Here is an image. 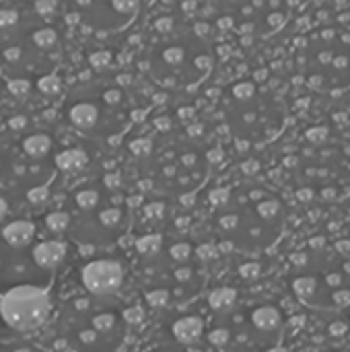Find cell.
Segmentation results:
<instances>
[{
  "instance_id": "1",
  "label": "cell",
  "mask_w": 350,
  "mask_h": 352,
  "mask_svg": "<svg viewBox=\"0 0 350 352\" xmlns=\"http://www.w3.org/2000/svg\"><path fill=\"white\" fill-rule=\"evenodd\" d=\"M285 167L293 173L295 196L301 202L334 206L350 198V140L332 130H305Z\"/></svg>"
},
{
  "instance_id": "2",
  "label": "cell",
  "mask_w": 350,
  "mask_h": 352,
  "mask_svg": "<svg viewBox=\"0 0 350 352\" xmlns=\"http://www.w3.org/2000/svg\"><path fill=\"white\" fill-rule=\"evenodd\" d=\"M289 291L307 309L338 314L350 307V245L309 239L289 260Z\"/></svg>"
},
{
  "instance_id": "3",
  "label": "cell",
  "mask_w": 350,
  "mask_h": 352,
  "mask_svg": "<svg viewBox=\"0 0 350 352\" xmlns=\"http://www.w3.org/2000/svg\"><path fill=\"white\" fill-rule=\"evenodd\" d=\"M297 78L316 95L338 99L350 93V31L322 25L297 41Z\"/></svg>"
},
{
  "instance_id": "4",
  "label": "cell",
  "mask_w": 350,
  "mask_h": 352,
  "mask_svg": "<svg viewBox=\"0 0 350 352\" xmlns=\"http://www.w3.org/2000/svg\"><path fill=\"white\" fill-rule=\"evenodd\" d=\"M52 309L47 291L31 285L14 287L0 299V316L2 320L21 332L33 330L41 326Z\"/></svg>"
},
{
  "instance_id": "5",
  "label": "cell",
  "mask_w": 350,
  "mask_h": 352,
  "mask_svg": "<svg viewBox=\"0 0 350 352\" xmlns=\"http://www.w3.org/2000/svg\"><path fill=\"white\" fill-rule=\"evenodd\" d=\"M124 270L113 260H95L83 268V283L93 295H109L122 287Z\"/></svg>"
},
{
  "instance_id": "6",
  "label": "cell",
  "mask_w": 350,
  "mask_h": 352,
  "mask_svg": "<svg viewBox=\"0 0 350 352\" xmlns=\"http://www.w3.org/2000/svg\"><path fill=\"white\" fill-rule=\"evenodd\" d=\"M202 8V14H229V16H252L260 0H196Z\"/></svg>"
},
{
  "instance_id": "7",
  "label": "cell",
  "mask_w": 350,
  "mask_h": 352,
  "mask_svg": "<svg viewBox=\"0 0 350 352\" xmlns=\"http://www.w3.org/2000/svg\"><path fill=\"white\" fill-rule=\"evenodd\" d=\"M66 256V245L62 241H43L33 250V260L39 268L52 270L56 268Z\"/></svg>"
},
{
  "instance_id": "8",
  "label": "cell",
  "mask_w": 350,
  "mask_h": 352,
  "mask_svg": "<svg viewBox=\"0 0 350 352\" xmlns=\"http://www.w3.org/2000/svg\"><path fill=\"white\" fill-rule=\"evenodd\" d=\"M2 237L10 248H25L35 237V225L29 221H14L2 229Z\"/></svg>"
},
{
  "instance_id": "9",
  "label": "cell",
  "mask_w": 350,
  "mask_h": 352,
  "mask_svg": "<svg viewBox=\"0 0 350 352\" xmlns=\"http://www.w3.org/2000/svg\"><path fill=\"white\" fill-rule=\"evenodd\" d=\"M68 120L78 130H93L99 122V109L89 101H80L68 109Z\"/></svg>"
},
{
  "instance_id": "10",
  "label": "cell",
  "mask_w": 350,
  "mask_h": 352,
  "mask_svg": "<svg viewBox=\"0 0 350 352\" xmlns=\"http://www.w3.org/2000/svg\"><path fill=\"white\" fill-rule=\"evenodd\" d=\"M56 167L64 173H78L89 165V155L83 148H66L56 155Z\"/></svg>"
},
{
  "instance_id": "11",
  "label": "cell",
  "mask_w": 350,
  "mask_h": 352,
  "mask_svg": "<svg viewBox=\"0 0 350 352\" xmlns=\"http://www.w3.org/2000/svg\"><path fill=\"white\" fill-rule=\"evenodd\" d=\"M173 334L182 344H194L202 334V322L200 318H182L173 326Z\"/></svg>"
},
{
  "instance_id": "12",
  "label": "cell",
  "mask_w": 350,
  "mask_h": 352,
  "mask_svg": "<svg viewBox=\"0 0 350 352\" xmlns=\"http://www.w3.org/2000/svg\"><path fill=\"white\" fill-rule=\"evenodd\" d=\"M23 151L31 159H43L52 151V138L47 134H31L23 140Z\"/></svg>"
},
{
  "instance_id": "13",
  "label": "cell",
  "mask_w": 350,
  "mask_h": 352,
  "mask_svg": "<svg viewBox=\"0 0 350 352\" xmlns=\"http://www.w3.org/2000/svg\"><path fill=\"white\" fill-rule=\"evenodd\" d=\"M235 301H237V293L233 289H217L208 297V303L215 311H227L235 305Z\"/></svg>"
},
{
  "instance_id": "14",
  "label": "cell",
  "mask_w": 350,
  "mask_h": 352,
  "mask_svg": "<svg viewBox=\"0 0 350 352\" xmlns=\"http://www.w3.org/2000/svg\"><path fill=\"white\" fill-rule=\"evenodd\" d=\"M31 41L35 43V47L39 50H50L58 43V31L52 29V27H41L37 31H33L31 35Z\"/></svg>"
},
{
  "instance_id": "15",
  "label": "cell",
  "mask_w": 350,
  "mask_h": 352,
  "mask_svg": "<svg viewBox=\"0 0 350 352\" xmlns=\"http://www.w3.org/2000/svg\"><path fill=\"white\" fill-rule=\"evenodd\" d=\"M37 91L47 97H54L62 91V78L58 74H43L37 80Z\"/></svg>"
},
{
  "instance_id": "16",
  "label": "cell",
  "mask_w": 350,
  "mask_h": 352,
  "mask_svg": "<svg viewBox=\"0 0 350 352\" xmlns=\"http://www.w3.org/2000/svg\"><path fill=\"white\" fill-rule=\"evenodd\" d=\"M161 235H144L136 241V250L142 254V256H155L159 250H161Z\"/></svg>"
},
{
  "instance_id": "17",
  "label": "cell",
  "mask_w": 350,
  "mask_h": 352,
  "mask_svg": "<svg viewBox=\"0 0 350 352\" xmlns=\"http://www.w3.org/2000/svg\"><path fill=\"white\" fill-rule=\"evenodd\" d=\"M336 25L344 27L350 31V0H332Z\"/></svg>"
},
{
  "instance_id": "18",
  "label": "cell",
  "mask_w": 350,
  "mask_h": 352,
  "mask_svg": "<svg viewBox=\"0 0 350 352\" xmlns=\"http://www.w3.org/2000/svg\"><path fill=\"white\" fill-rule=\"evenodd\" d=\"M68 225H70V217L66 212H52L45 217V227L52 233H62L68 229Z\"/></svg>"
},
{
  "instance_id": "19",
  "label": "cell",
  "mask_w": 350,
  "mask_h": 352,
  "mask_svg": "<svg viewBox=\"0 0 350 352\" xmlns=\"http://www.w3.org/2000/svg\"><path fill=\"white\" fill-rule=\"evenodd\" d=\"M111 52L109 50H95L91 56H89V64L93 66V70H105L111 66Z\"/></svg>"
},
{
  "instance_id": "20",
  "label": "cell",
  "mask_w": 350,
  "mask_h": 352,
  "mask_svg": "<svg viewBox=\"0 0 350 352\" xmlns=\"http://www.w3.org/2000/svg\"><path fill=\"white\" fill-rule=\"evenodd\" d=\"M76 204L83 210H93L99 204V192H95V190H80L76 194Z\"/></svg>"
},
{
  "instance_id": "21",
  "label": "cell",
  "mask_w": 350,
  "mask_h": 352,
  "mask_svg": "<svg viewBox=\"0 0 350 352\" xmlns=\"http://www.w3.org/2000/svg\"><path fill=\"white\" fill-rule=\"evenodd\" d=\"M60 2L76 4V6H80V8H85V10L95 12V10H99V8H111L113 2H118V0H60Z\"/></svg>"
},
{
  "instance_id": "22",
  "label": "cell",
  "mask_w": 350,
  "mask_h": 352,
  "mask_svg": "<svg viewBox=\"0 0 350 352\" xmlns=\"http://www.w3.org/2000/svg\"><path fill=\"white\" fill-rule=\"evenodd\" d=\"M6 89H8V93L12 95V97H27L29 95V91H31V82L27 80V78H12V80H8V85H6Z\"/></svg>"
},
{
  "instance_id": "23",
  "label": "cell",
  "mask_w": 350,
  "mask_h": 352,
  "mask_svg": "<svg viewBox=\"0 0 350 352\" xmlns=\"http://www.w3.org/2000/svg\"><path fill=\"white\" fill-rule=\"evenodd\" d=\"M163 60H165L169 66H179V64H184V60H186V52H184V47H179V45H171V47L163 50Z\"/></svg>"
},
{
  "instance_id": "24",
  "label": "cell",
  "mask_w": 350,
  "mask_h": 352,
  "mask_svg": "<svg viewBox=\"0 0 350 352\" xmlns=\"http://www.w3.org/2000/svg\"><path fill=\"white\" fill-rule=\"evenodd\" d=\"M130 153L134 157H146V155H151L153 153V140L151 138H144V136L132 140L130 142Z\"/></svg>"
},
{
  "instance_id": "25",
  "label": "cell",
  "mask_w": 350,
  "mask_h": 352,
  "mask_svg": "<svg viewBox=\"0 0 350 352\" xmlns=\"http://www.w3.org/2000/svg\"><path fill=\"white\" fill-rule=\"evenodd\" d=\"M122 221V210L120 208H105L99 212V223L103 227H116Z\"/></svg>"
},
{
  "instance_id": "26",
  "label": "cell",
  "mask_w": 350,
  "mask_h": 352,
  "mask_svg": "<svg viewBox=\"0 0 350 352\" xmlns=\"http://www.w3.org/2000/svg\"><path fill=\"white\" fill-rule=\"evenodd\" d=\"M93 328H95L97 332H101V334L111 332V330L116 328V318L109 316V314H101V316H97V318L93 320Z\"/></svg>"
},
{
  "instance_id": "27",
  "label": "cell",
  "mask_w": 350,
  "mask_h": 352,
  "mask_svg": "<svg viewBox=\"0 0 350 352\" xmlns=\"http://www.w3.org/2000/svg\"><path fill=\"white\" fill-rule=\"evenodd\" d=\"M146 301L153 305V307H165L169 303V293L165 289H155L151 293H146Z\"/></svg>"
},
{
  "instance_id": "28",
  "label": "cell",
  "mask_w": 350,
  "mask_h": 352,
  "mask_svg": "<svg viewBox=\"0 0 350 352\" xmlns=\"http://www.w3.org/2000/svg\"><path fill=\"white\" fill-rule=\"evenodd\" d=\"M210 204H215V206H227L229 204V200H231V190L229 188H217V190H212L210 192Z\"/></svg>"
},
{
  "instance_id": "29",
  "label": "cell",
  "mask_w": 350,
  "mask_h": 352,
  "mask_svg": "<svg viewBox=\"0 0 350 352\" xmlns=\"http://www.w3.org/2000/svg\"><path fill=\"white\" fill-rule=\"evenodd\" d=\"M169 256L175 262H184V260H188L192 256V248H190V243H175V245H171Z\"/></svg>"
},
{
  "instance_id": "30",
  "label": "cell",
  "mask_w": 350,
  "mask_h": 352,
  "mask_svg": "<svg viewBox=\"0 0 350 352\" xmlns=\"http://www.w3.org/2000/svg\"><path fill=\"white\" fill-rule=\"evenodd\" d=\"M47 198H50V190L45 186H37V188H33V190L27 192V200L31 204H43Z\"/></svg>"
},
{
  "instance_id": "31",
  "label": "cell",
  "mask_w": 350,
  "mask_h": 352,
  "mask_svg": "<svg viewBox=\"0 0 350 352\" xmlns=\"http://www.w3.org/2000/svg\"><path fill=\"white\" fill-rule=\"evenodd\" d=\"M19 23V12L12 8H0V27L10 29Z\"/></svg>"
},
{
  "instance_id": "32",
  "label": "cell",
  "mask_w": 350,
  "mask_h": 352,
  "mask_svg": "<svg viewBox=\"0 0 350 352\" xmlns=\"http://www.w3.org/2000/svg\"><path fill=\"white\" fill-rule=\"evenodd\" d=\"M208 338H210V344H215V346H227L231 342V332L225 328H219V330L210 332Z\"/></svg>"
},
{
  "instance_id": "33",
  "label": "cell",
  "mask_w": 350,
  "mask_h": 352,
  "mask_svg": "<svg viewBox=\"0 0 350 352\" xmlns=\"http://www.w3.org/2000/svg\"><path fill=\"white\" fill-rule=\"evenodd\" d=\"M144 214H146V219L157 221V219H161L165 214V204L163 202H151V204L144 206Z\"/></svg>"
},
{
  "instance_id": "34",
  "label": "cell",
  "mask_w": 350,
  "mask_h": 352,
  "mask_svg": "<svg viewBox=\"0 0 350 352\" xmlns=\"http://www.w3.org/2000/svg\"><path fill=\"white\" fill-rule=\"evenodd\" d=\"M56 10V2L54 0H37L35 2V12L41 16H47Z\"/></svg>"
},
{
  "instance_id": "35",
  "label": "cell",
  "mask_w": 350,
  "mask_h": 352,
  "mask_svg": "<svg viewBox=\"0 0 350 352\" xmlns=\"http://www.w3.org/2000/svg\"><path fill=\"white\" fill-rule=\"evenodd\" d=\"M173 27H175L173 16H159V19L155 21V29H157L159 33H169Z\"/></svg>"
},
{
  "instance_id": "36",
  "label": "cell",
  "mask_w": 350,
  "mask_h": 352,
  "mask_svg": "<svg viewBox=\"0 0 350 352\" xmlns=\"http://www.w3.org/2000/svg\"><path fill=\"white\" fill-rule=\"evenodd\" d=\"M212 56H208V54H200V56H196L194 58V66L198 68V70H202V72H208L210 68H212Z\"/></svg>"
},
{
  "instance_id": "37",
  "label": "cell",
  "mask_w": 350,
  "mask_h": 352,
  "mask_svg": "<svg viewBox=\"0 0 350 352\" xmlns=\"http://www.w3.org/2000/svg\"><path fill=\"white\" fill-rule=\"evenodd\" d=\"M101 99H103L105 105H118L122 101V93L118 89H107V91H103Z\"/></svg>"
},
{
  "instance_id": "38",
  "label": "cell",
  "mask_w": 350,
  "mask_h": 352,
  "mask_svg": "<svg viewBox=\"0 0 350 352\" xmlns=\"http://www.w3.org/2000/svg\"><path fill=\"white\" fill-rule=\"evenodd\" d=\"M124 318H126V322H130V324H138V322L144 320V311H142L140 307H132V309H126V311H124Z\"/></svg>"
},
{
  "instance_id": "39",
  "label": "cell",
  "mask_w": 350,
  "mask_h": 352,
  "mask_svg": "<svg viewBox=\"0 0 350 352\" xmlns=\"http://www.w3.org/2000/svg\"><path fill=\"white\" fill-rule=\"evenodd\" d=\"M217 254H219V250H217L215 245H210V243H202V245L198 248V256H200L202 260H212V258H217Z\"/></svg>"
},
{
  "instance_id": "40",
  "label": "cell",
  "mask_w": 350,
  "mask_h": 352,
  "mask_svg": "<svg viewBox=\"0 0 350 352\" xmlns=\"http://www.w3.org/2000/svg\"><path fill=\"white\" fill-rule=\"evenodd\" d=\"M8 128H10L12 132L25 130V128H27V118H25V116H12V118L8 120Z\"/></svg>"
},
{
  "instance_id": "41",
  "label": "cell",
  "mask_w": 350,
  "mask_h": 352,
  "mask_svg": "<svg viewBox=\"0 0 350 352\" xmlns=\"http://www.w3.org/2000/svg\"><path fill=\"white\" fill-rule=\"evenodd\" d=\"M103 184H105V188H109V190H118V188L122 186V177H120V173H105Z\"/></svg>"
},
{
  "instance_id": "42",
  "label": "cell",
  "mask_w": 350,
  "mask_h": 352,
  "mask_svg": "<svg viewBox=\"0 0 350 352\" xmlns=\"http://www.w3.org/2000/svg\"><path fill=\"white\" fill-rule=\"evenodd\" d=\"M217 27L223 29V31L233 29V27H235V19L229 16V14H221V16H217Z\"/></svg>"
},
{
  "instance_id": "43",
  "label": "cell",
  "mask_w": 350,
  "mask_h": 352,
  "mask_svg": "<svg viewBox=\"0 0 350 352\" xmlns=\"http://www.w3.org/2000/svg\"><path fill=\"white\" fill-rule=\"evenodd\" d=\"M2 56H4V60H6V62H17V60L21 58V47L10 45V47H6V50L2 52Z\"/></svg>"
},
{
  "instance_id": "44",
  "label": "cell",
  "mask_w": 350,
  "mask_h": 352,
  "mask_svg": "<svg viewBox=\"0 0 350 352\" xmlns=\"http://www.w3.org/2000/svg\"><path fill=\"white\" fill-rule=\"evenodd\" d=\"M153 124H155V128H157L159 132H167V130L171 128V120H169L167 116H159V118H155V120H153Z\"/></svg>"
},
{
  "instance_id": "45",
  "label": "cell",
  "mask_w": 350,
  "mask_h": 352,
  "mask_svg": "<svg viewBox=\"0 0 350 352\" xmlns=\"http://www.w3.org/2000/svg\"><path fill=\"white\" fill-rule=\"evenodd\" d=\"M64 21H66V25H78V23L83 21V14H80L78 10H72V12H68V14L64 16Z\"/></svg>"
},
{
  "instance_id": "46",
  "label": "cell",
  "mask_w": 350,
  "mask_h": 352,
  "mask_svg": "<svg viewBox=\"0 0 350 352\" xmlns=\"http://www.w3.org/2000/svg\"><path fill=\"white\" fill-rule=\"evenodd\" d=\"M182 165H186V167H194L196 163H198V155H194V153H186V155H182Z\"/></svg>"
},
{
  "instance_id": "47",
  "label": "cell",
  "mask_w": 350,
  "mask_h": 352,
  "mask_svg": "<svg viewBox=\"0 0 350 352\" xmlns=\"http://www.w3.org/2000/svg\"><path fill=\"white\" fill-rule=\"evenodd\" d=\"M206 159H208L210 163H219V161L223 159V151H221V148H212V151H208Z\"/></svg>"
},
{
  "instance_id": "48",
  "label": "cell",
  "mask_w": 350,
  "mask_h": 352,
  "mask_svg": "<svg viewBox=\"0 0 350 352\" xmlns=\"http://www.w3.org/2000/svg\"><path fill=\"white\" fill-rule=\"evenodd\" d=\"M194 31H196V35H208V31H210V25H206V23H196L194 25Z\"/></svg>"
},
{
  "instance_id": "49",
  "label": "cell",
  "mask_w": 350,
  "mask_h": 352,
  "mask_svg": "<svg viewBox=\"0 0 350 352\" xmlns=\"http://www.w3.org/2000/svg\"><path fill=\"white\" fill-rule=\"evenodd\" d=\"M256 272H258V264H250V266H243V268H241V274H243L245 278L256 276Z\"/></svg>"
},
{
  "instance_id": "50",
  "label": "cell",
  "mask_w": 350,
  "mask_h": 352,
  "mask_svg": "<svg viewBox=\"0 0 350 352\" xmlns=\"http://www.w3.org/2000/svg\"><path fill=\"white\" fill-rule=\"evenodd\" d=\"M192 113H194V107H179L177 109V116L184 120V118H192Z\"/></svg>"
},
{
  "instance_id": "51",
  "label": "cell",
  "mask_w": 350,
  "mask_h": 352,
  "mask_svg": "<svg viewBox=\"0 0 350 352\" xmlns=\"http://www.w3.org/2000/svg\"><path fill=\"white\" fill-rule=\"evenodd\" d=\"M175 278H177V280H188V278H190V268H179V270L175 272Z\"/></svg>"
},
{
  "instance_id": "52",
  "label": "cell",
  "mask_w": 350,
  "mask_h": 352,
  "mask_svg": "<svg viewBox=\"0 0 350 352\" xmlns=\"http://www.w3.org/2000/svg\"><path fill=\"white\" fill-rule=\"evenodd\" d=\"M188 134H190V136H200V134H202V126H198V124H196V126H190V128H188Z\"/></svg>"
},
{
  "instance_id": "53",
  "label": "cell",
  "mask_w": 350,
  "mask_h": 352,
  "mask_svg": "<svg viewBox=\"0 0 350 352\" xmlns=\"http://www.w3.org/2000/svg\"><path fill=\"white\" fill-rule=\"evenodd\" d=\"M116 82H118V85H128V82H130V74H118Z\"/></svg>"
},
{
  "instance_id": "54",
  "label": "cell",
  "mask_w": 350,
  "mask_h": 352,
  "mask_svg": "<svg viewBox=\"0 0 350 352\" xmlns=\"http://www.w3.org/2000/svg\"><path fill=\"white\" fill-rule=\"evenodd\" d=\"M6 212H8V204H6V202H4V200L0 198V221H2L4 217H6Z\"/></svg>"
},
{
  "instance_id": "55",
  "label": "cell",
  "mask_w": 350,
  "mask_h": 352,
  "mask_svg": "<svg viewBox=\"0 0 350 352\" xmlns=\"http://www.w3.org/2000/svg\"><path fill=\"white\" fill-rule=\"evenodd\" d=\"M196 6H198V4H196V0H192V2H182V8H184V10H188V12H190V10H194Z\"/></svg>"
},
{
  "instance_id": "56",
  "label": "cell",
  "mask_w": 350,
  "mask_h": 352,
  "mask_svg": "<svg viewBox=\"0 0 350 352\" xmlns=\"http://www.w3.org/2000/svg\"><path fill=\"white\" fill-rule=\"evenodd\" d=\"M132 120H136V122H142L144 120V111H132Z\"/></svg>"
},
{
  "instance_id": "57",
  "label": "cell",
  "mask_w": 350,
  "mask_h": 352,
  "mask_svg": "<svg viewBox=\"0 0 350 352\" xmlns=\"http://www.w3.org/2000/svg\"><path fill=\"white\" fill-rule=\"evenodd\" d=\"M140 202H142V200H140V196H136V198H130V200H128V204H130V206H136V204H140Z\"/></svg>"
},
{
  "instance_id": "58",
  "label": "cell",
  "mask_w": 350,
  "mask_h": 352,
  "mask_svg": "<svg viewBox=\"0 0 350 352\" xmlns=\"http://www.w3.org/2000/svg\"><path fill=\"white\" fill-rule=\"evenodd\" d=\"M163 173H165V175H173V173H175V167H165Z\"/></svg>"
},
{
  "instance_id": "59",
  "label": "cell",
  "mask_w": 350,
  "mask_h": 352,
  "mask_svg": "<svg viewBox=\"0 0 350 352\" xmlns=\"http://www.w3.org/2000/svg\"><path fill=\"white\" fill-rule=\"evenodd\" d=\"M182 204H192V196H182Z\"/></svg>"
},
{
  "instance_id": "60",
  "label": "cell",
  "mask_w": 350,
  "mask_h": 352,
  "mask_svg": "<svg viewBox=\"0 0 350 352\" xmlns=\"http://www.w3.org/2000/svg\"><path fill=\"white\" fill-rule=\"evenodd\" d=\"M163 99H165L163 95H155V103H163Z\"/></svg>"
},
{
  "instance_id": "61",
  "label": "cell",
  "mask_w": 350,
  "mask_h": 352,
  "mask_svg": "<svg viewBox=\"0 0 350 352\" xmlns=\"http://www.w3.org/2000/svg\"><path fill=\"white\" fill-rule=\"evenodd\" d=\"M318 352H324V351H318Z\"/></svg>"
}]
</instances>
